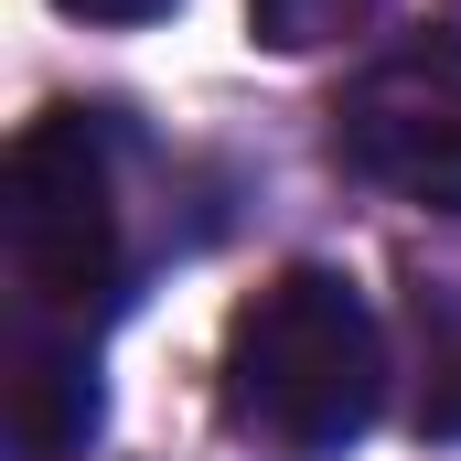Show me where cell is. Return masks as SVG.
<instances>
[{
	"label": "cell",
	"instance_id": "cell-1",
	"mask_svg": "<svg viewBox=\"0 0 461 461\" xmlns=\"http://www.w3.org/2000/svg\"><path fill=\"white\" fill-rule=\"evenodd\" d=\"M386 408V333L344 268H279L226 322V419L236 440L322 461Z\"/></svg>",
	"mask_w": 461,
	"mask_h": 461
},
{
	"label": "cell",
	"instance_id": "cell-2",
	"mask_svg": "<svg viewBox=\"0 0 461 461\" xmlns=\"http://www.w3.org/2000/svg\"><path fill=\"white\" fill-rule=\"evenodd\" d=\"M0 258H11V312L22 322H65L97 333L118 312V172H108V129L76 108L32 118L11 140L0 172Z\"/></svg>",
	"mask_w": 461,
	"mask_h": 461
},
{
	"label": "cell",
	"instance_id": "cell-3",
	"mask_svg": "<svg viewBox=\"0 0 461 461\" xmlns=\"http://www.w3.org/2000/svg\"><path fill=\"white\" fill-rule=\"evenodd\" d=\"M333 150L354 183L429 204V215H461V32L386 43L333 97Z\"/></svg>",
	"mask_w": 461,
	"mask_h": 461
},
{
	"label": "cell",
	"instance_id": "cell-4",
	"mask_svg": "<svg viewBox=\"0 0 461 461\" xmlns=\"http://www.w3.org/2000/svg\"><path fill=\"white\" fill-rule=\"evenodd\" d=\"M97 419H108V386H97L86 333L11 312V344H0V429H11V461H86Z\"/></svg>",
	"mask_w": 461,
	"mask_h": 461
},
{
	"label": "cell",
	"instance_id": "cell-5",
	"mask_svg": "<svg viewBox=\"0 0 461 461\" xmlns=\"http://www.w3.org/2000/svg\"><path fill=\"white\" fill-rule=\"evenodd\" d=\"M419 429L461 440V279L419 290Z\"/></svg>",
	"mask_w": 461,
	"mask_h": 461
},
{
	"label": "cell",
	"instance_id": "cell-6",
	"mask_svg": "<svg viewBox=\"0 0 461 461\" xmlns=\"http://www.w3.org/2000/svg\"><path fill=\"white\" fill-rule=\"evenodd\" d=\"M247 22H258V43H279V54H322V43H344L375 22V0H247Z\"/></svg>",
	"mask_w": 461,
	"mask_h": 461
},
{
	"label": "cell",
	"instance_id": "cell-7",
	"mask_svg": "<svg viewBox=\"0 0 461 461\" xmlns=\"http://www.w3.org/2000/svg\"><path fill=\"white\" fill-rule=\"evenodd\" d=\"M65 11H76V22H161L172 0H65Z\"/></svg>",
	"mask_w": 461,
	"mask_h": 461
}]
</instances>
